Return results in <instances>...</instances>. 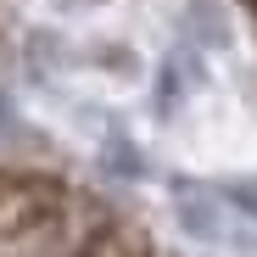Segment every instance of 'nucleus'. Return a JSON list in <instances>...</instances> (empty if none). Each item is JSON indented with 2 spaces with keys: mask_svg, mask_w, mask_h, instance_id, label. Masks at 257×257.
Masks as SVG:
<instances>
[{
  "mask_svg": "<svg viewBox=\"0 0 257 257\" xmlns=\"http://www.w3.org/2000/svg\"><path fill=\"white\" fill-rule=\"evenodd\" d=\"M0 257H162L140 224L56 174L0 168Z\"/></svg>",
  "mask_w": 257,
  "mask_h": 257,
  "instance_id": "1",
  "label": "nucleus"
},
{
  "mask_svg": "<svg viewBox=\"0 0 257 257\" xmlns=\"http://www.w3.org/2000/svg\"><path fill=\"white\" fill-rule=\"evenodd\" d=\"M240 6H246V12H251V17H257V0H240Z\"/></svg>",
  "mask_w": 257,
  "mask_h": 257,
  "instance_id": "2",
  "label": "nucleus"
}]
</instances>
